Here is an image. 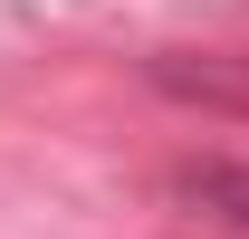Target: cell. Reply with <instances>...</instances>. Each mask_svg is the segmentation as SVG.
Instances as JSON below:
<instances>
[{"label":"cell","instance_id":"cell-1","mask_svg":"<svg viewBox=\"0 0 249 239\" xmlns=\"http://www.w3.org/2000/svg\"><path fill=\"white\" fill-rule=\"evenodd\" d=\"M173 191L249 239V163H220V153H211V163H182V172H173Z\"/></svg>","mask_w":249,"mask_h":239}]
</instances>
